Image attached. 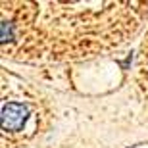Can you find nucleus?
I'll return each mask as SVG.
<instances>
[{
	"mask_svg": "<svg viewBox=\"0 0 148 148\" xmlns=\"http://www.w3.org/2000/svg\"><path fill=\"white\" fill-rule=\"evenodd\" d=\"M27 117H29L27 106L19 104V102H10V104L2 106L0 121H2V129L4 131H19L25 125Z\"/></svg>",
	"mask_w": 148,
	"mask_h": 148,
	"instance_id": "nucleus-1",
	"label": "nucleus"
},
{
	"mask_svg": "<svg viewBox=\"0 0 148 148\" xmlns=\"http://www.w3.org/2000/svg\"><path fill=\"white\" fill-rule=\"evenodd\" d=\"M2 42H8L12 38V33H14V29H12V23H8V21H2Z\"/></svg>",
	"mask_w": 148,
	"mask_h": 148,
	"instance_id": "nucleus-2",
	"label": "nucleus"
}]
</instances>
